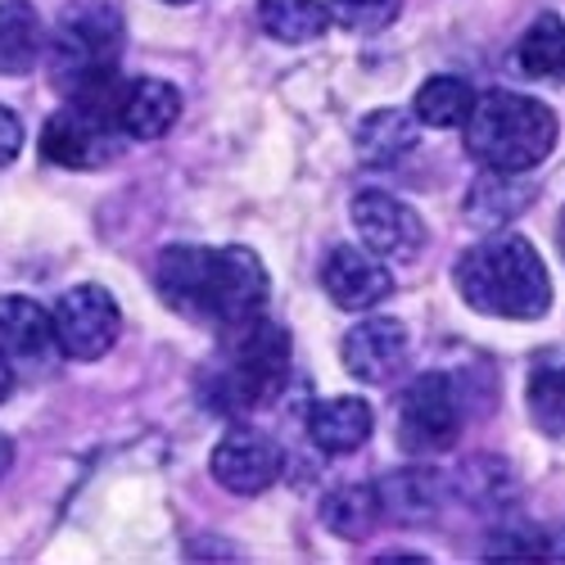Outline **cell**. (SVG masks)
I'll return each mask as SVG.
<instances>
[{
    "mask_svg": "<svg viewBox=\"0 0 565 565\" xmlns=\"http://www.w3.org/2000/svg\"><path fill=\"white\" fill-rule=\"evenodd\" d=\"M154 286L172 312L191 321H213L222 331H245L249 321L263 317L271 295L263 258L245 245H168L154 267Z\"/></svg>",
    "mask_w": 565,
    "mask_h": 565,
    "instance_id": "obj_1",
    "label": "cell"
},
{
    "mask_svg": "<svg viewBox=\"0 0 565 565\" xmlns=\"http://www.w3.org/2000/svg\"><path fill=\"white\" fill-rule=\"evenodd\" d=\"M452 276L457 295L484 317L534 321L552 308V276L525 235H493L484 245H470Z\"/></svg>",
    "mask_w": 565,
    "mask_h": 565,
    "instance_id": "obj_2",
    "label": "cell"
},
{
    "mask_svg": "<svg viewBox=\"0 0 565 565\" xmlns=\"http://www.w3.org/2000/svg\"><path fill=\"white\" fill-rule=\"evenodd\" d=\"M466 154L489 172L521 177L539 168L556 146V114L543 100L515 96V90H489L466 114Z\"/></svg>",
    "mask_w": 565,
    "mask_h": 565,
    "instance_id": "obj_3",
    "label": "cell"
},
{
    "mask_svg": "<svg viewBox=\"0 0 565 565\" xmlns=\"http://www.w3.org/2000/svg\"><path fill=\"white\" fill-rule=\"evenodd\" d=\"M118 51H122V28L118 14L86 0V6L64 10L51 45L55 86L64 96H96V90L118 86Z\"/></svg>",
    "mask_w": 565,
    "mask_h": 565,
    "instance_id": "obj_4",
    "label": "cell"
},
{
    "mask_svg": "<svg viewBox=\"0 0 565 565\" xmlns=\"http://www.w3.org/2000/svg\"><path fill=\"white\" fill-rule=\"evenodd\" d=\"M114 100H118V86L100 90V96H73L41 131L45 159L60 168H73V172L100 168L114 154V131H118Z\"/></svg>",
    "mask_w": 565,
    "mask_h": 565,
    "instance_id": "obj_5",
    "label": "cell"
},
{
    "mask_svg": "<svg viewBox=\"0 0 565 565\" xmlns=\"http://www.w3.org/2000/svg\"><path fill=\"white\" fill-rule=\"evenodd\" d=\"M290 381V335L276 321L258 317L235 331V362L226 371L222 398L235 407H267Z\"/></svg>",
    "mask_w": 565,
    "mask_h": 565,
    "instance_id": "obj_6",
    "label": "cell"
},
{
    "mask_svg": "<svg viewBox=\"0 0 565 565\" xmlns=\"http://www.w3.org/2000/svg\"><path fill=\"white\" fill-rule=\"evenodd\" d=\"M461 435V398L448 375H416L398 398V444L412 457L448 452Z\"/></svg>",
    "mask_w": 565,
    "mask_h": 565,
    "instance_id": "obj_7",
    "label": "cell"
},
{
    "mask_svg": "<svg viewBox=\"0 0 565 565\" xmlns=\"http://www.w3.org/2000/svg\"><path fill=\"white\" fill-rule=\"evenodd\" d=\"M55 344L64 358L96 362L105 358L122 335V308L105 286H73L60 295L55 312Z\"/></svg>",
    "mask_w": 565,
    "mask_h": 565,
    "instance_id": "obj_8",
    "label": "cell"
},
{
    "mask_svg": "<svg viewBox=\"0 0 565 565\" xmlns=\"http://www.w3.org/2000/svg\"><path fill=\"white\" fill-rule=\"evenodd\" d=\"M412 335L398 317H362L344 335V371L362 385H390L394 375L407 366Z\"/></svg>",
    "mask_w": 565,
    "mask_h": 565,
    "instance_id": "obj_9",
    "label": "cell"
},
{
    "mask_svg": "<svg viewBox=\"0 0 565 565\" xmlns=\"http://www.w3.org/2000/svg\"><path fill=\"white\" fill-rule=\"evenodd\" d=\"M353 226L362 235V245L381 258H416L426 245V226H420L416 209H407L403 200L385 195V191H362L353 200Z\"/></svg>",
    "mask_w": 565,
    "mask_h": 565,
    "instance_id": "obj_10",
    "label": "cell"
},
{
    "mask_svg": "<svg viewBox=\"0 0 565 565\" xmlns=\"http://www.w3.org/2000/svg\"><path fill=\"white\" fill-rule=\"evenodd\" d=\"M321 286L340 308L362 312V308H375L381 299H390L394 276H390L385 258L371 254L366 245H335L321 267Z\"/></svg>",
    "mask_w": 565,
    "mask_h": 565,
    "instance_id": "obj_11",
    "label": "cell"
},
{
    "mask_svg": "<svg viewBox=\"0 0 565 565\" xmlns=\"http://www.w3.org/2000/svg\"><path fill=\"white\" fill-rule=\"evenodd\" d=\"M280 476V448L263 430H231L213 448V480L241 498L271 489Z\"/></svg>",
    "mask_w": 565,
    "mask_h": 565,
    "instance_id": "obj_12",
    "label": "cell"
},
{
    "mask_svg": "<svg viewBox=\"0 0 565 565\" xmlns=\"http://www.w3.org/2000/svg\"><path fill=\"white\" fill-rule=\"evenodd\" d=\"M114 118H118V131L122 136L159 140L181 118V90L172 82H163V77H136V82L118 86Z\"/></svg>",
    "mask_w": 565,
    "mask_h": 565,
    "instance_id": "obj_13",
    "label": "cell"
},
{
    "mask_svg": "<svg viewBox=\"0 0 565 565\" xmlns=\"http://www.w3.org/2000/svg\"><path fill=\"white\" fill-rule=\"evenodd\" d=\"M375 498H381V515H390V521L426 525L444 507V480L426 466H403L375 484Z\"/></svg>",
    "mask_w": 565,
    "mask_h": 565,
    "instance_id": "obj_14",
    "label": "cell"
},
{
    "mask_svg": "<svg viewBox=\"0 0 565 565\" xmlns=\"http://www.w3.org/2000/svg\"><path fill=\"white\" fill-rule=\"evenodd\" d=\"M371 426H375V412L362 398H326V403H312V412H308L312 444L331 457L358 452L371 439Z\"/></svg>",
    "mask_w": 565,
    "mask_h": 565,
    "instance_id": "obj_15",
    "label": "cell"
},
{
    "mask_svg": "<svg viewBox=\"0 0 565 565\" xmlns=\"http://www.w3.org/2000/svg\"><path fill=\"white\" fill-rule=\"evenodd\" d=\"M0 344H6L10 358H28V362L51 358V349H60L51 312L28 295H6L0 299Z\"/></svg>",
    "mask_w": 565,
    "mask_h": 565,
    "instance_id": "obj_16",
    "label": "cell"
},
{
    "mask_svg": "<svg viewBox=\"0 0 565 565\" xmlns=\"http://www.w3.org/2000/svg\"><path fill=\"white\" fill-rule=\"evenodd\" d=\"M45 51V28L32 0H0V73L23 77Z\"/></svg>",
    "mask_w": 565,
    "mask_h": 565,
    "instance_id": "obj_17",
    "label": "cell"
},
{
    "mask_svg": "<svg viewBox=\"0 0 565 565\" xmlns=\"http://www.w3.org/2000/svg\"><path fill=\"white\" fill-rule=\"evenodd\" d=\"M515 68L534 82H561L565 77V23L556 14H539L521 45H515Z\"/></svg>",
    "mask_w": 565,
    "mask_h": 565,
    "instance_id": "obj_18",
    "label": "cell"
},
{
    "mask_svg": "<svg viewBox=\"0 0 565 565\" xmlns=\"http://www.w3.org/2000/svg\"><path fill=\"white\" fill-rule=\"evenodd\" d=\"M258 19H263V32L271 41H286V45L317 41L326 28H331V10H326L321 0H263Z\"/></svg>",
    "mask_w": 565,
    "mask_h": 565,
    "instance_id": "obj_19",
    "label": "cell"
},
{
    "mask_svg": "<svg viewBox=\"0 0 565 565\" xmlns=\"http://www.w3.org/2000/svg\"><path fill=\"white\" fill-rule=\"evenodd\" d=\"M416 146V114L403 109H375L358 127V154L366 163H394Z\"/></svg>",
    "mask_w": 565,
    "mask_h": 565,
    "instance_id": "obj_20",
    "label": "cell"
},
{
    "mask_svg": "<svg viewBox=\"0 0 565 565\" xmlns=\"http://www.w3.org/2000/svg\"><path fill=\"white\" fill-rule=\"evenodd\" d=\"M321 521L340 539H366L375 521H381V498H375L371 484H344L321 502Z\"/></svg>",
    "mask_w": 565,
    "mask_h": 565,
    "instance_id": "obj_21",
    "label": "cell"
},
{
    "mask_svg": "<svg viewBox=\"0 0 565 565\" xmlns=\"http://www.w3.org/2000/svg\"><path fill=\"white\" fill-rule=\"evenodd\" d=\"M470 105H476V90H470V82L444 73V77H430L426 86L416 90L412 114L426 122V127H461L466 114H470Z\"/></svg>",
    "mask_w": 565,
    "mask_h": 565,
    "instance_id": "obj_22",
    "label": "cell"
},
{
    "mask_svg": "<svg viewBox=\"0 0 565 565\" xmlns=\"http://www.w3.org/2000/svg\"><path fill=\"white\" fill-rule=\"evenodd\" d=\"M530 416L547 439L565 444V358H552L543 366H534L530 375Z\"/></svg>",
    "mask_w": 565,
    "mask_h": 565,
    "instance_id": "obj_23",
    "label": "cell"
},
{
    "mask_svg": "<svg viewBox=\"0 0 565 565\" xmlns=\"http://www.w3.org/2000/svg\"><path fill=\"white\" fill-rule=\"evenodd\" d=\"M23 150V122L14 109H0V168H10Z\"/></svg>",
    "mask_w": 565,
    "mask_h": 565,
    "instance_id": "obj_24",
    "label": "cell"
},
{
    "mask_svg": "<svg viewBox=\"0 0 565 565\" xmlns=\"http://www.w3.org/2000/svg\"><path fill=\"white\" fill-rule=\"evenodd\" d=\"M335 6L349 14V19H385L390 10H394V0H335Z\"/></svg>",
    "mask_w": 565,
    "mask_h": 565,
    "instance_id": "obj_25",
    "label": "cell"
},
{
    "mask_svg": "<svg viewBox=\"0 0 565 565\" xmlns=\"http://www.w3.org/2000/svg\"><path fill=\"white\" fill-rule=\"evenodd\" d=\"M10 390H14V366H10V353H6V344H0V403L10 398Z\"/></svg>",
    "mask_w": 565,
    "mask_h": 565,
    "instance_id": "obj_26",
    "label": "cell"
},
{
    "mask_svg": "<svg viewBox=\"0 0 565 565\" xmlns=\"http://www.w3.org/2000/svg\"><path fill=\"white\" fill-rule=\"evenodd\" d=\"M10 461H14V444H10V435H0V476L10 470Z\"/></svg>",
    "mask_w": 565,
    "mask_h": 565,
    "instance_id": "obj_27",
    "label": "cell"
},
{
    "mask_svg": "<svg viewBox=\"0 0 565 565\" xmlns=\"http://www.w3.org/2000/svg\"><path fill=\"white\" fill-rule=\"evenodd\" d=\"M556 245H561V258H565V213H561V226H556Z\"/></svg>",
    "mask_w": 565,
    "mask_h": 565,
    "instance_id": "obj_28",
    "label": "cell"
},
{
    "mask_svg": "<svg viewBox=\"0 0 565 565\" xmlns=\"http://www.w3.org/2000/svg\"><path fill=\"white\" fill-rule=\"evenodd\" d=\"M163 6H191V0H163Z\"/></svg>",
    "mask_w": 565,
    "mask_h": 565,
    "instance_id": "obj_29",
    "label": "cell"
}]
</instances>
